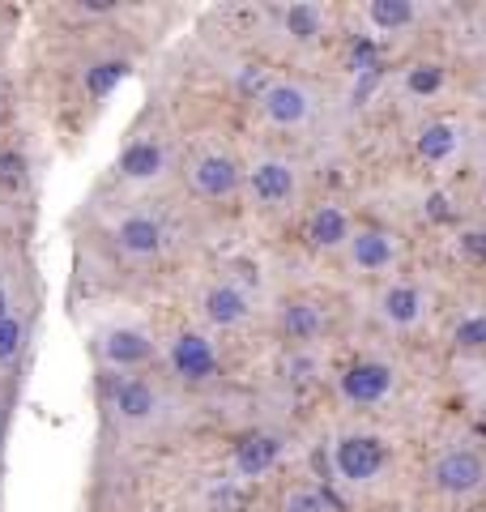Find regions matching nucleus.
Segmentation results:
<instances>
[{"label": "nucleus", "instance_id": "obj_1", "mask_svg": "<svg viewBox=\"0 0 486 512\" xmlns=\"http://www.w3.org/2000/svg\"><path fill=\"white\" fill-rule=\"evenodd\" d=\"M329 474L342 491H380L397 474V444L363 423H350L329 436Z\"/></svg>", "mask_w": 486, "mask_h": 512}, {"label": "nucleus", "instance_id": "obj_2", "mask_svg": "<svg viewBox=\"0 0 486 512\" xmlns=\"http://www.w3.org/2000/svg\"><path fill=\"white\" fill-rule=\"evenodd\" d=\"M243 197L261 214H290L307 192V171L290 150L261 146L243 158Z\"/></svg>", "mask_w": 486, "mask_h": 512}, {"label": "nucleus", "instance_id": "obj_3", "mask_svg": "<svg viewBox=\"0 0 486 512\" xmlns=\"http://www.w3.org/2000/svg\"><path fill=\"white\" fill-rule=\"evenodd\" d=\"M252 111L269 133H307L320 120V90L295 73H273L252 94Z\"/></svg>", "mask_w": 486, "mask_h": 512}, {"label": "nucleus", "instance_id": "obj_4", "mask_svg": "<svg viewBox=\"0 0 486 512\" xmlns=\"http://www.w3.org/2000/svg\"><path fill=\"white\" fill-rule=\"evenodd\" d=\"M427 487L444 500H478L486 491V453L474 440H444L427 461Z\"/></svg>", "mask_w": 486, "mask_h": 512}, {"label": "nucleus", "instance_id": "obj_5", "mask_svg": "<svg viewBox=\"0 0 486 512\" xmlns=\"http://www.w3.org/2000/svg\"><path fill=\"white\" fill-rule=\"evenodd\" d=\"M333 389L346 410H380L393 402L401 389V367L384 355H359L337 372Z\"/></svg>", "mask_w": 486, "mask_h": 512}, {"label": "nucleus", "instance_id": "obj_6", "mask_svg": "<svg viewBox=\"0 0 486 512\" xmlns=\"http://www.w3.org/2000/svg\"><path fill=\"white\" fill-rule=\"evenodd\" d=\"M405 261V239L380 222H354V231L342 248V265L359 278H397Z\"/></svg>", "mask_w": 486, "mask_h": 512}, {"label": "nucleus", "instance_id": "obj_7", "mask_svg": "<svg viewBox=\"0 0 486 512\" xmlns=\"http://www.w3.org/2000/svg\"><path fill=\"white\" fill-rule=\"evenodd\" d=\"M371 316L388 333H418L431 320V291L414 278H384L371 295Z\"/></svg>", "mask_w": 486, "mask_h": 512}, {"label": "nucleus", "instance_id": "obj_8", "mask_svg": "<svg viewBox=\"0 0 486 512\" xmlns=\"http://www.w3.org/2000/svg\"><path fill=\"white\" fill-rule=\"evenodd\" d=\"M167 367L171 376L188 384V389H205L222 376V350L214 342V333L205 329H175L171 342H167Z\"/></svg>", "mask_w": 486, "mask_h": 512}, {"label": "nucleus", "instance_id": "obj_9", "mask_svg": "<svg viewBox=\"0 0 486 512\" xmlns=\"http://www.w3.org/2000/svg\"><path fill=\"white\" fill-rule=\"evenodd\" d=\"M184 180L192 188V197L201 201H235L243 188V158H235L226 146H201L184 163Z\"/></svg>", "mask_w": 486, "mask_h": 512}, {"label": "nucleus", "instance_id": "obj_10", "mask_svg": "<svg viewBox=\"0 0 486 512\" xmlns=\"http://www.w3.org/2000/svg\"><path fill=\"white\" fill-rule=\"evenodd\" d=\"M99 363H103V376H133V372H145L154 359H158V342L150 329L141 325H107L99 333Z\"/></svg>", "mask_w": 486, "mask_h": 512}, {"label": "nucleus", "instance_id": "obj_11", "mask_svg": "<svg viewBox=\"0 0 486 512\" xmlns=\"http://www.w3.org/2000/svg\"><path fill=\"white\" fill-rule=\"evenodd\" d=\"M197 312L209 329H243L256 320V295L252 286L235 278V274H222L214 282L201 286L197 295Z\"/></svg>", "mask_w": 486, "mask_h": 512}, {"label": "nucleus", "instance_id": "obj_12", "mask_svg": "<svg viewBox=\"0 0 486 512\" xmlns=\"http://www.w3.org/2000/svg\"><path fill=\"white\" fill-rule=\"evenodd\" d=\"M103 402H107V410H111V419H116V423L145 427V423L158 419L162 393H158V384L145 372H133V376H107Z\"/></svg>", "mask_w": 486, "mask_h": 512}, {"label": "nucleus", "instance_id": "obj_13", "mask_svg": "<svg viewBox=\"0 0 486 512\" xmlns=\"http://www.w3.org/2000/svg\"><path fill=\"white\" fill-rule=\"evenodd\" d=\"M111 244L128 261H158L171 248V227L154 210H128L111 222Z\"/></svg>", "mask_w": 486, "mask_h": 512}, {"label": "nucleus", "instance_id": "obj_14", "mask_svg": "<svg viewBox=\"0 0 486 512\" xmlns=\"http://www.w3.org/2000/svg\"><path fill=\"white\" fill-rule=\"evenodd\" d=\"M167 171H171V146L162 133H133L116 158V175L133 188L158 184Z\"/></svg>", "mask_w": 486, "mask_h": 512}, {"label": "nucleus", "instance_id": "obj_15", "mask_svg": "<svg viewBox=\"0 0 486 512\" xmlns=\"http://www.w3.org/2000/svg\"><path fill=\"white\" fill-rule=\"evenodd\" d=\"M354 222H359V218H354L346 205H337V201L307 205V214H303V239H307V248H312V252L342 256L346 239L354 231Z\"/></svg>", "mask_w": 486, "mask_h": 512}, {"label": "nucleus", "instance_id": "obj_16", "mask_svg": "<svg viewBox=\"0 0 486 512\" xmlns=\"http://www.w3.org/2000/svg\"><path fill=\"white\" fill-rule=\"evenodd\" d=\"M269 18H273V30H278L290 47H299V52L320 47L329 39V13L320 5H278V9H269Z\"/></svg>", "mask_w": 486, "mask_h": 512}, {"label": "nucleus", "instance_id": "obj_17", "mask_svg": "<svg viewBox=\"0 0 486 512\" xmlns=\"http://www.w3.org/2000/svg\"><path fill=\"white\" fill-rule=\"evenodd\" d=\"M278 461H282V436H273V431H248L231 448V470L239 478H265L269 470H278Z\"/></svg>", "mask_w": 486, "mask_h": 512}, {"label": "nucleus", "instance_id": "obj_18", "mask_svg": "<svg viewBox=\"0 0 486 512\" xmlns=\"http://www.w3.org/2000/svg\"><path fill=\"white\" fill-rule=\"evenodd\" d=\"M359 18L376 30L380 39H393V35H410V30L423 22V9L410 5V0H371V5L359 9Z\"/></svg>", "mask_w": 486, "mask_h": 512}, {"label": "nucleus", "instance_id": "obj_19", "mask_svg": "<svg viewBox=\"0 0 486 512\" xmlns=\"http://www.w3.org/2000/svg\"><path fill=\"white\" fill-rule=\"evenodd\" d=\"M461 146H465V128L448 116L427 120L423 133H418V154H423L431 167H448L452 158L461 154Z\"/></svg>", "mask_w": 486, "mask_h": 512}, {"label": "nucleus", "instance_id": "obj_20", "mask_svg": "<svg viewBox=\"0 0 486 512\" xmlns=\"http://www.w3.org/2000/svg\"><path fill=\"white\" fill-rule=\"evenodd\" d=\"M128 73H133V60L128 56H99L90 60L86 69H81V94H86L90 103H103L116 94V86L128 82Z\"/></svg>", "mask_w": 486, "mask_h": 512}, {"label": "nucleus", "instance_id": "obj_21", "mask_svg": "<svg viewBox=\"0 0 486 512\" xmlns=\"http://www.w3.org/2000/svg\"><path fill=\"white\" fill-rule=\"evenodd\" d=\"M320 329H324V312H320V303L312 299H290L286 308H282V333L290 342H316L320 338Z\"/></svg>", "mask_w": 486, "mask_h": 512}, {"label": "nucleus", "instance_id": "obj_22", "mask_svg": "<svg viewBox=\"0 0 486 512\" xmlns=\"http://www.w3.org/2000/svg\"><path fill=\"white\" fill-rule=\"evenodd\" d=\"M397 86H401V94L410 103H427V99H435V94L444 90V64L418 60V64H410V69H401Z\"/></svg>", "mask_w": 486, "mask_h": 512}, {"label": "nucleus", "instance_id": "obj_23", "mask_svg": "<svg viewBox=\"0 0 486 512\" xmlns=\"http://www.w3.org/2000/svg\"><path fill=\"white\" fill-rule=\"evenodd\" d=\"M278 512H342V504H337V495L320 483H290L282 491Z\"/></svg>", "mask_w": 486, "mask_h": 512}, {"label": "nucleus", "instance_id": "obj_24", "mask_svg": "<svg viewBox=\"0 0 486 512\" xmlns=\"http://www.w3.org/2000/svg\"><path fill=\"white\" fill-rule=\"evenodd\" d=\"M452 346L457 350H486V308H469L465 316H457V325H452Z\"/></svg>", "mask_w": 486, "mask_h": 512}, {"label": "nucleus", "instance_id": "obj_25", "mask_svg": "<svg viewBox=\"0 0 486 512\" xmlns=\"http://www.w3.org/2000/svg\"><path fill=\"white\" fill-rule=\"evenodd\" d=\"M22 355H26V320L13 312V316L0 320V372L13 367Z\"/></svg>", "mask_w": 486, "mask_h": 512}, {"label": "nucleus", "instance_id": "obj_26", "mask_svg": "<svg viewBox=\"0 0 486 512\" xmlns=\"http://www.w3.org/2000/svg\"><path fill=\"white\" fill-rule=\"evenodd\" d=\"M30 180V163L22 150H0V192H18Z\"/></svg>", "mask_w": 486, "mask_h": 512}, {"label": "nucleus", "instance_id": "obj_27", "mask_svg": "<svg viewBox=\"0 0 486 512\" xmlns=\"http://www.w3.org/2000/svg\"><path fill=\"white\" fill-rule=\"evenodd\" d=\"M5 316H13V291L0 282V320H5Z\"/></svg>", "mask_w": 486, "mask_h": 512}, {"label": "nucleus", "instance_id": "obj_28", "mask_svg": "<svg viewBox=\"0 0 486 512\" xmlns=\"http://www.w3.org/2000/svg\"><path fill=\"white\" fill-rule=\"evenodd\" d=\"M0 431H5V414H0Z\"/></svg>", "mask_w": 486, "mask_h": 512}]
</instances>
